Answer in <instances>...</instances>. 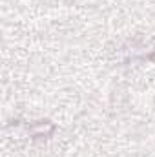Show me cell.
Returning a JSON list of instances; mask_svg holds the SVG:
<instances>
[{
	"label": "cell",
	"instance_id": "6da1fadb",
	"mask_svg": "<svg viewBox=\"0 0 155 157\" xmlns=\"http://www.w3.org/2000/svg\"><path fill=\"white\" fill-rule=\"evenodd\" d=\"M29 130V135L33 139H40V137H49L55 130V126L49 122V121H39V122H33L28 126Z\"/></svg>",
	"mask_w": 155,
	"mask_h": 157
}]
</instances>
